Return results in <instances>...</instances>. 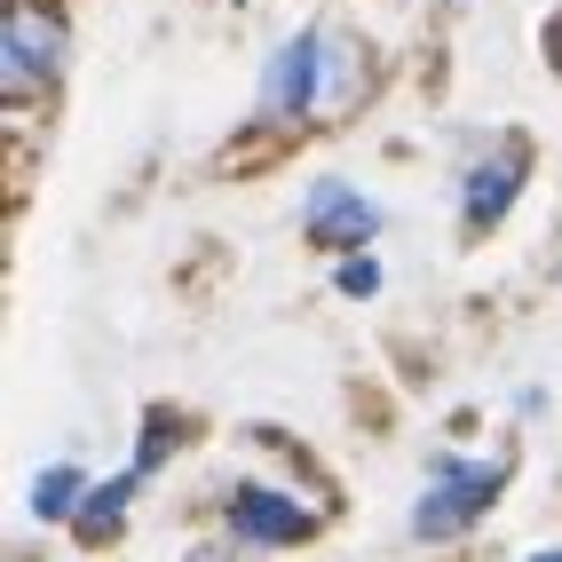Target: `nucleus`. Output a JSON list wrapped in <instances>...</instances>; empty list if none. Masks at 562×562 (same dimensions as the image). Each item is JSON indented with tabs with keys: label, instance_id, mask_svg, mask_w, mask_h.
<instances>
[{
	"label": "nucleus",
	"instance_id": "obj_1",
	"mask_svg": "<svg viewBox=\"0 0 562 562\" xmlns=\"http://www.w3.org/2000/svg\"><path fill=\"white\" fill-rule=\"evenodd\" d=\"M364 80L357 48L341 41V32H293V41L270 48V64H261V120H317V111L349 103V88Z\"/></svg>",
	"mask_w": 562,
	"mask_h": 562
},
{
	"label": "nucleus",
	"instance_id": "obj_2",
	"mask_svg": "<svg viewBox=\"0 0 562 562\" xmlns=\"http://www.w3.org/2000/svg\"><path fill=\"white\" fill-rule=\"evenodd\" d=\"M499 483H507V460H460V452L428 460V492L412 507V531L420 539H460L468 522H483V507L499 499Z\"/></svg>",
	"mask_w": 562,
	"mask_h": 562
},
{
	"label": "nucleus",
	"instance_id": "obj_3",
	"mask_svg": "<svg viewBox=\"0 0 562 562\" xmlns=\"http://www.w3.org/2000/svg\"><path fill=\"white\" fill-rule=\"evenodd\" d=\"M56 71H64V16L9 0V56H0V80H9V95L48 88Z\"/></svg>",
	"mask_w": 562,
	"mask_h": 562
},
{
	"label": "nucleus",
	"instance_id": "obj_4",
	"mask_svg": "<svg viewBox=\"0 0 562 562\" xmlns=\"http://www.w3.org/2000/svg\"><path fill=\"white\" fill-rule=\"evenodd\" d=\"M302 231L317 238V246H333V254H349L357 261V246L381 231V206H372L364 191H349V182H310V199H302Z\"/></svg>",
	"mask_w": 562,
	"mask_h": 562
},
{
	"label": "nucleus",
	"instance_id": "obj_5",
	"mask_svg": "<svg viewBox=\"0 0 562 562\" xmlns=\"http://www.w3.org/2000/svg\"><path fill=\"white\" fill-rule=\"evenodd\" d=\"M522 167H531V151H522V143H492V151L468 167V182H460V222H468V231H492V222L515 206Z\"/></svg>",
	"mask_w": 562,
	"mask_h": 562
},
{
	"label": "nucleus",
	"instance_id": "obj_6",
	"mask_svg": "<svg viewBox=\"0 0 562 562\" xmlns=\"http://www.w3.org/2000/svg\"><path fill=\"white\" fill-rule=\"evenodd\" d=\"M231 531L246 547H293V539H310L317 531V515L293 499V492H270V483H246V492L231 499Z\"/></svg>",
	"mask_w": 562,
	"mask_h": 562
},
{
	"label": "nucleus",
	"instance_id": "obj_7",
	"mask_svg": "<svg viewBox=\"0 0 562 562\" xmlns=\"http://www.w3.org/2000/svg\"><path fill=\"white\" fill-rule=\"evenodd\" d=\"M143 483V468H127V475H111V483H88V499H80V539H103V531H120V515H127V492Z\"/></svg>",
	"mask_w": 562,
	"mask_h": 562
},
{
	"label": "nucleus",
	"instance_id": "obj_8",
	"mask_svg": "<svg viewBox=\"0 0 562 562\" xmlns=\"http://www.w3.org/2000/svg\"><path fill=\"white\" fill-rule=\"evenodd\" d=\"M80 499H88V475L71 468V460H56V468H41V475H32V515H41V522L80 515Z\"/></svg>",
	"mask_w": 562,
	"mask_h": 562
},
{
	"label": "nucleus",
	"instance_id": "obj_9",
	"mask_svg": "<svg viewBox=\"0 0 562 562\" xmlns=\"http://www.w3.org/2000/svg\"><path fill=\"white\" fill-rule=\"evenodd\" d=\"M333 285H341V293H372V285H381V261H341V278H333Z\"/></svg>",
	"mask_w": 562,
	"mask_h": 562
},
{
	"label": "nucleus",
	"instance_id": "obj_10",
	"mask_svg": "<svg viewBox=\"0 0 562 562\" xmlns=\"http://www.w3.org/2000/svg\"><path fill=\"white\" fill-rule=\"evenodd\" d=\"M531 562H562V547H539V554H531Z\"/></svg>",
	"mask_w": 562,
	"mask_h": 562
}]
</instances>
